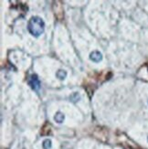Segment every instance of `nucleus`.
<instances>
[{"instance_id": "nucleus-4", "label": "nucleus", "mask_w": 148, "mask_h": 149, "mask_svg": "<svg viewBox=\"0 0 148 149\" xmlns=\"http://www.w3.org/2000/svg\"><path fill=\"white\" fill-rule=\"evenodd\" d=\"M90 60L93 62H95V63L100 62L102 61V54L98 50H94V51H92V52H91V54H90Z\"/></svg>"}, {"instance_id": "nucleus-8", "label": "nucleus", "mask_w": 148, "mask_h": 149, "mask_svg": "<svg viewBox=\"0 0 148 149\" xmlns=\"http://www.w3.org/2000/svg\"><path fill=\"white\" fill-rule=\"evenodd\" d=\"M80 99H81V95L78 93H73L69 96V100H70V102H77Z\"/></svg>"}, {"instance_id": "nucleus-7", "label": "nucleus", "mask_w": 148, "mask_h": 149, "mask_svg": "<svg viewBox=\"0 0 148 149\" xmlns=\"http://www.w3.org/2000/svg\"><path fill=\"white\" fill-rule=\"evenodd\" d=\"M51 146H52V142H51L50 139H45L42 143V147L43 149H50Z\"/></svg>"}, {"instance_id": "nucleus-2", "label": "nucleus", "mask_w": 148, "mask_h": 149, "mask_svg": "<svg viewBox=\"0 0 148 149\" xmlns=\"http://www.w3.org/2000/svg\"><path fill=\"white\" fill-rule=\"evenodd\" d=\"M28 84L34 91L40 90V79H38V75L32 74L29 77V79H28Z\"/></svg>"}, {"instance_id": "nucleus-6", "label": "nucleus", "mask_w": 148, "mask_h": 149, "mask_svg": "<svg viewBox=\"0 0 148 149\" xmlns=\"http://www.w3.org/2000/svg\"><path fill=\"white\" fill-rule=\"evenodd\" d=\"M56 76H57L58 79L63 81V80H65V78L67 77V72L64 70H59L56 73Z\"/></svg>"}, {"instance_id": "nucleus-3", "label": "nucleus", "mask_w": 148, "mask_h": 149, "mask_svg": "<svg viewBox=\"0 0 148 149\" xmlns=\"http://www.w3.org/2000/svg\"><path fill=\"white\" fill-rule=\"evenodd\" d=\"M53 8H54V13L56 17L59 18V19H61L63 18L64 17V13H63V8H62V6L60 5V2H56L53 6Z\"/></svg>"}, {"instance_id": "nucleus-9", "label": "nucleus", "mask_w": 148, "mask_h": 149, "mask_svg": "<svg viewBox=\"0 0 148 149\" xmlns=\"http://www.w3.org/2000/svg\"><path fill=\"white\" fill-rule=\"evenodd\" d=\"M147 140H148V137H147Z\"/></svg>"}, {"instance_id": "nucleus-1", "label": "nucleus", "mask_w": 148, "mask_h": 149, "mask_svg": "<svg viewBox=\"0 0 148 149\" xmlns=\"http://www.w3.org/2000/svg\"><path fill=\"white\" fill-rule=\"evenodd\" d=\"M28 30L35 38H38L41 36L45 30V23L43 19L37 16L32 17L28 23Z\"/></svg>"}, {"instance_id": "nucleus-5", "label": "nucleus", "mask_w": 148, "mask_h": 149, "mask_svg": "<svg viewBox=\"0 0 148 149\" xmlns=\"http://www.w3.org/2000/svg\"><path fill=\"white\" fill-rule=\"evenodd\" d=\"M64 119H65V115H64L61 112H58L54 115V120L56 123H58V124H61V123H63Z\"/></svg>"}]
</instances>
